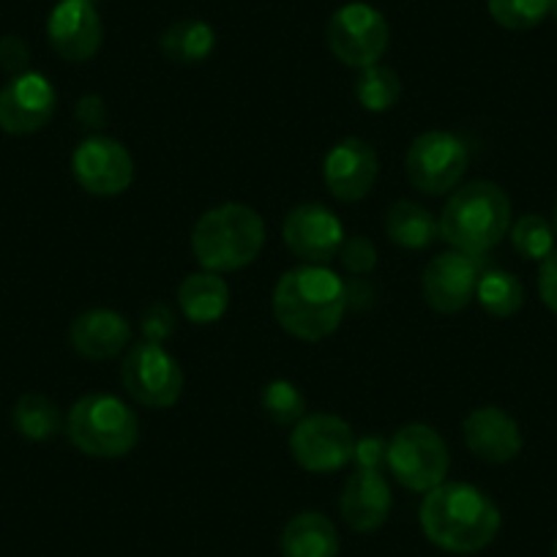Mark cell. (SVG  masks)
Returning <instances> with one entry per match:
<instances>
[{
  "instance_id": "obj_37",
  "label": "cell",
  "mask_w": 557,
  "mask_h": 557,
  "mask_svg": "<svg viewBox=\"0 0 557 557\" xmlns=\"http://www.w3.org/2000/svg\"><path fill=\"white\" fill-rule=\"evenodd\" d=\"M552 557H557V539H555V544H552Z\"/></svg>"
},
{
  "instance_id": "obj_36",
  "label": "cell",
  "mask_w": 557,
  "mask_h": 557,
  "mask_svg": "<svg viewBox=\"0 0 557 557\" xmlns=\"http://www.w3.org/2000/svg\"><path fill=\"white\" fill-rule=\"evenodd\" d=\"M552 227H555V233H557V202H555V213H552Z\"/></svg>"
},
{
  "instance_id": "obj_12",
  "label": "cell",
  "mask_w": 557,
  "mask_h": 557,
  "mask_svg": "<svg viewBox=\"0 0 557 557\" xmlns=\"http://www.w3.org/2000/svg\"><path fill=\"white\" fill-rule=\"evenodd\" d=\"M481 271H484L481 257H470L457 249L443 251L424 268V278H421L424 301L441 314L462 312L475 298Z\"/></svg>"
},
{
  "instance_id": "obj_35",
  "label": "cell",
  "mask_w": 557,
  "mask_h": 557,
  "mask_svg": "<svg viewBox=\"0 0 557 557\" xmlns=\"http://www.w3.org/2000/svg\"><path fill=\"white\" fill-rule=\"evenodd\" d=\"M74 115H77V121H83L85 126H90V128L101 126V123L107 121L104 101H101L99 96H83V99L77 101V110H74Z\"/></svg>"
},
{
  "instance_id": "obj_31",
  "label": "cell",
  "mask_w": 557,
  "mask_h": 557,
  "mask_svg": "<svg viewBox=\"0 0 557 557\" xmlns=\"http://www.w3.org/2000/svg\"><path fill=\"white\" fill-rule=\"evenodd\" d=\"M352 465H356V470H380L383 473V468H388V441L377 435L356 437Z\"/></svg>"
},
{
  "instance_id": "obj_2",
  "label": "cell",
  "mask_w": 557,
  "mask_h": 557,
  "mask_svg": "<svg viewBox=\"0 0 557 557\" xmlns=\"http://www.w3.org/2000/svg\"><path fill=\"white\" fill-rule=\"evenodd\" d=\"M347 309V287L331 268L298 265L273 287V318L290 336L320 342L339 329Z\"/></svg>"
},
{
  "instance_id": "obj_8",
  "label": "cell",
  "mask_w": 557,
  "mask_h": 557,
  "mask_svg": "<svg viewBox=\"0 0 557 557\" xmlns=\"http://www.w3.org/2000/svg\"><path fill=\"white\" fill-rule=\"evenodd\" d=\"M126 394L143 407H173L184 394V369L159 342H137L121 363Z\"/></svg>"
},
{
  "instance_id": "obj_16",
  "label": "cell",
  "mask_w": 557,
  "mask_h": 557,
  "mask_svg": "<svg viewBox=\"0 0 557 557\" xmlns=\"http://www.w3.org/2000/svg\"><path fill=\"white\" fill-rule=\"evenodd\" d=\"M377 173V153L361 137L339 139L323 162L325 186L342 202L363 200L372 191Z\"/></svg>"
},
{
  "instance_id": "obj_20",
  "label": "cell",
  "mask_w": 557,
  "mask_h": 557,
  "mask_svg": "<svg viewBox=\"0 0 557 557\" xmlns=\"http://www.w3.org/2000/svg\"><path fill=\"white\" fill-rule=\"evenodd\" d=\"M339 546V530L318 511L296 513L278 539L282 557H336Z\"/></svg>"
},
{
  "instance_id": "obj_9",
  "label": "cell",
  "mask_w": 557,
  "mask_h": 557,
  "mask_svg": "<svg viewBox=\"0 0 557 557\" xmlns=\"http://www.w3.org/2000/svg\"><path fill=\"white\" fill-rule=\"evenodd\" d=\"M331 52L336 61L352 69L374 66L391 45L388 20L369 3H345L336 9L325 30Z\"/></svg>"
},
{
  "instance_id": "obj_3",
  "label": "cell",
  "mask_w": 557,
  "mask_h": 557,
  "mask_svg": "<svg viewBox=\"0 0 557 557\" xmlns=\"http://www.w3.org/2000/svg\"><path fill=\"white\" fill-rule=\"evenodd\" d=\"M437 224L451 249L484 257L511 230V200L492 181H470L448 197Z\"/></svg>"
},
{
  "instance_id": "obj_27",
  "label": "cell",
  "mask_w": 557,
  "mask_h": 557,
  "mask_svg": "<svg viewBox=\"0 0 557 557\" xmlns=\"http://www.w3.org/2000/svg\"><path fill=\"white\" fill-rule=\"evenodd\" d=\"M262 412L278 426H296L307 416V399L290 380H271L260 394Z\"/></svg>"
},
{
  "instance_id": "obj_25",
  "label": "cell",
  "mask_w": 557,
  "mask_h": 557,
  "mask_svg": "<svg viewBox=\"0 0 557 557\" xmlns=\"http://www.w3.org/2000/svg\"><path fill=\"white\" fill-rule=\"evenodd\" d=\"M475 301L492 318H511L524 307V287L513 273L490 268V271H481Z\"/></svg>"
},
{
  "instance_id": "obj_33",
  "label": "cell",
  "mask_w": 557,
  "mask_h": 557,
  "mask_svg": "<svg viewBox=\"0 0 557 557\" xmlns=\"http://www.w3.org/2000/svg\"><path fill=\"white\" fill-rule=\"evenodd\" d=\"M175 329V320H173V312H170L164 304H157V307H151L146 312V318H143V331H146L148 342H159L162 345L164 336L173 334Z\"/></svg>"
},
{
  "instance_id": "obj_23",
  "label": "cell",
  "mask_w": 557,
  "mask_h": 557,
  "mask_svg": "<svg viewBox=\"0 0 557 557\" xmlns=\"http://www.w3.org/2000/svg\"><path fill=\"white\" fill-rule=\"evenodd\" d=\"M159 47L168 61L191 66V63H202L216 50V30L202 20H181L164 30Z\"/></svg>"
},
{
  "instance_id": "obj_14",
  "label": "cell",
  "mask_w": 557,
  "mask_h": 557,
  "mask_svg": "<svg viewBox=\"0 0 557 557\" xmlns=\"http://www.w3.org/2000/svg\"><path fill=\"white\" fill-rule=\"evenodd\" d=\"M282 235H285L287 249L309 265L331 262L334 257H339L342 244H345V227H342L339 216L318 202H304V206L293 208L285 216Z\"/></svg>"
},
{
  "instance_id": "obj_29",
  "label": "cell",
  "mask_w": 557,
  "mask_h": 557,
  "mask_svg": "<svg viewBox=\"0 0 557 557\" xmlns=\"http://www.w3.org/2000/svg\"><path fill=\"white\" fill-rule=\"evenodd\" d=\"M555 0H486L490 17L506 30H530L552 14Z\"/></svg>"
},
{
  "instance_id": "obj_26",
  "label": "cell",
  "mask_w": 557,
  "mask_h": 557,
  "mask_svg": "<svg viewBox=\"0 0 557 557\" xmlns=\"http://www.w3.org/2000/svg\"><path fill=\"white\" fill-rule=\"evenodd\" d=\"M401 79L394 69L374 66L361 69L356 79V99L367 112H388L399 101Z\"/></svg>"
},
{
  "instance_id": "obj_17",
  "label": "cell",
  "mask_w": 557,
  "mask_h": 557,
  "mask_svg": "<svg viewBox=\"0 0 557 557\" xmlns=\"http://www.w3.org/2000/svg\"><path fill=\"white\" fill-rule=\"evenodd\" d=\"M462 437L468 451L490 465H506L522 451V430H519L517 418L495 405L468 412Z\"/></svg>"
},
{
  "instance_id": "obj_34",
  "label": "cell",
  "mask_w": 557,
  "mask_h": 557,
  "mask_svg": "<svg viewBox=\"0 0 557 557\" xmlns=\"http://www.w3.org/2000/svg\"><path fill=\"white\" fill-rule=\"evenodd\" d=\"M539 293L541 301L549 312L557 314V251H552L546 260H541L539 268Z\"/></svg>"
},
{
  "instance_id": "obj_24",
  "label": "cell",
  "mask_w": 557,
  "mask_h": 557,
  "mask_svg": "<svg viewBox=\"0 0 557 557\" xmlns=\"http://www.w3.org/2000/svg\"><path fill=\"white\" fill-rule=\"evenodd\" d=\"M14 430L25 441L45 443L52 441L63 430V416L52 399L45 394H23L14 405Z\"/></svg>"
},
{
  "instance_id": "obj_6",
  "label": "cell",
  "mask_w": 557,
  "mask_h": 557,
  "mask_svg": "<svg viewBox=\"0 0 557 557\" xmlns=\"http://www.w3.org/2000/svg\"><path fill=\"white\" fill-rule=\"evenodd\" d=\"M451 457L437 430L407 424L388 441V470L405 490L432 492L446 481Z\"/></svg>"
},
{
  "instance_id": "obj_18",
  "label": "cell",
  "mask_w": 557,
  "mask_h": 557,
  "mask_svg": "<svg viewBox=\"0 0 557 557\" xmlns=\"http://www.w3.org/2000/svg\"><path fill=\"white\" fill-rule=\"evenodd\" d=\"M394 495L380 470H356L345 481V490L339 497L342 519L356 533H374L388 519Z\"/></svg>"
},
{
  "instance_id": "obj_21",
  "label": "cell",
  "mask_w": 557,
  "mask_h": 557,
  "mask_svg": "<svg viewBox=\"0 0 557 557\" xmlns=\"http://www.w3.org/2000/svg\"><path fill=\"white\" fill-rule=\"evenodd\" d=\"M178 307L189 323H219L230 307V285L222 278V273H191L178 287Z\"/></svg>"
},
{
  "instance_id": "obj_4",
  "label": "cell",
  "mask_w": 557,
  "mask_h": 557,
  "mask_svg": "<svg viewBox=\"0 0 557 557\" xmlns=\"http://www.w3.org/2000/svg\"><path fill=\"white\" fill-rule=\"evenodd\" d=\"M265 246V222L244 202H224L197 219L191 251L202 271L230 273L251 265Z\"/></svg>"
},
{
  "instance_id": "obj_11",
  "label": "cell",
  "mask_w": 557,
  "mask_h": 557,
  "mask_svg": "<svg viewBox=\"0 0 557 557\" xmlns=\"http://www.w3.org/2000/svg\"><path fill=\"white\" fill-rule=\"evenodd\" d=\"M72 173L88 195L117 197L132 186L134 159L123 143L96 134L74 148Z\"/></svg>"
},
{
  "instance_id": "obj_19",
  "label": "cell",
  "mask_w": 557,
  "mask_h": 557,
  "mask_svg": "<svg viewBox=\"0 0 557 557\" xmlns=\"http://www.w3.org/2000/svg\"><path fill=\"white\" fill-rule=\"evenodd\" d=\"M69 339L77 356L88 361H107L126 350L132 329H128V320L112 309H90L74 320Z\"/></svg>"
},
{
  "instance_id": "obj_30",
  "label": "cell",
  "mask_w": 557,
  "mask_h": 557,
  "mask_svg": "<svg viewBox=\"0 0 557 557\" xmlns=\"http://www.w3.org/2000/svg\"><path fill=\"white\" fill-rule=\"evenodd\" d=\"M339 260L347 271L361 276V273H369L377 265V249H374L372 240L363 238V235H352V238H345V244H342Z\"/></svg>"
},
{
  "instance_id": "obj_1",
  "label": "cell",
  "mask_w": 557,
  "mask_h": 557,
  "mask_svg": "<svg viewBox=\"0 0 557 557\" xmlns=\"http://www.w3.org/2000/svg\"><path fill=\"white\" fill-rule=\"evenodd\" d=\"M421 530L435 546L457 555L486 549L500 533V508L484 490L465 481H443L421 503Z\"/></svg>"
},
{
  "instance_id": "obj_32",
  "label": "cell",
  "mask_w": 557,
  "mask_h": 557,
  "mask_svg": "<svg viewBox=\"0 0 557 557\" xmlns=\"http://www.w3.org/2000/svg\"><path fill=\"white\" fill-rule=\"evenodd\" d=\"M28 61H30V50L20 36H7V39H0V69H7L9 74H23L28 72Z\"/></svg>"
},
{
  "instance_id": "obj_5",
  "label": "cell",
  "mask_w": 557,
  "mask_h": 557,
  "mask_svg": "<svg viewBox=\"0 0 557 557\" xmlns=\"http://www.w3.org/2000/svg\"><path fill=\"white\" fill-rule=\"evenodd\" d=\"M66 435L85 457L121 459L137 446L139 421L117 396L88 394L69 410Z\"/></svg>"
},
{
  "instance_id": "obj_15",
  "label": "cell",
  "mask_w": 557,
  "mask_h": 557,
  "mask_svg": "<svg viewBox=\"0 0 557 557\" xmlns=\"http://www.w3.org/2000/svg\"><path fill=\"white\" fill-rule=\"evenodd\" d=\"M47 39L63 61H90L104 41V25L94 0H58L47 20Z\"/></svg>"
},
{
  "instance_id": "obj_7",
  "label": "cell",
  "mask_w": 557,
  "mask_h": 557,
  "mask_svg": "<svg viewBox=\"0 0 557 557\" xmlns=\"http://www.w3.org/2000/svg\"><path fill=\"white\" fill-rule=\"evenodd\" d=\"M470 164L468 143L459 134L432 128L418 134L407 148L405 170L410 184L424 195H446L457 189Z\"/></svg>"
},
{
  "instance_id": "obj_28",
  "label": "cell",
  "mask_w": 557,
  "mask_h": 557,
  "mask_svg": "<svg viewBox=\"0 0 557 557\" xmlns=\"http://www.w3.org/2000/svg\"><path fill=\"white\" fill-rule=\"evenodd\" d=\"M508 235H511L513 249H517L524 260L541 262L555 251V227H552V222H546L544 216H539V213H528V216H522L519 222H513Z\"/></svg>"
},
{
  "instance_id": "obj_38",
  "label": "cell",
  "mask_w": 557,
  "mask_h": 557,
  "mask_svg": "<svg viewBox=\"0 0 557 557\" xmlns=\"http://www.w3.org/2000/svg\"><path fill=\"white\" fill-rule=\"evenodd\" d=\"M552 14H555V20H557V0H555V3H552Z\"/></svg>"
},
{
  "instance_id": "obj_13",
  "label": "cell",
  "mask_w": 557,
  "mask_h": 557,
  "mask_svg": "<svg viewBox=\"0 0 557 557\" xmlns=\"http://www.w3.org/2000/svg\"><path fill=\"white\" fill-rule=\"evenodd\" d=\"M58 94L50 79L39 72L14 74L0 88V128L7 134H34L55 115Z\"/></svg>"
},
{
  "instance_id": "obj_22",
  "label": "cell",
  "mask_w": 557,
  "mask_h": 557,
  "mask_svg": "<svg viewBox=\"0 0 557 557\" xmlns=\"http://www.w3.org/2000/svg\"><path fill=\"white\" fill-rule=\"evenodd\" d=\"M385 233L401 249H426L441 235V224L424 206L399 200L385 213Z\"/></svg>"
},
{
  "instance_id": "obj_10",
  "label": "cell",
  "mask_w": 557,
  "mask_h": 557,
  "mask_svg": "<svg viewBox=\"0 0 557 557\" xmlns=\"http://www.w3.org/2000/svg\"><path fill=\"white\" fill-rule=\"evenodd\" d=\"M356 432L345 418L331 412L304 416L290 435V454L309 473H334L352 462Z\"/></svg>"
}]
</instances>
